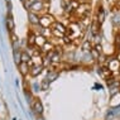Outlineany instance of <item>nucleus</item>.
I'll return each mask as SVG.
<instances>
[{
	"label": "nucleus",
	"mask_w": 120,
	"mask_h": 120,
	"mask_svg": "<svg viewBox=\"0 0 120 120\" xmlns=\"http://www.w3.org/2000/svg\"><path fill=\"white\" fill-rule=\"evenodd\" d=\"M97 22H99L100 24L104 23V20H105V10H104L102 8L99 9V11H97Z\"/></svg>",
	"instance_id": "13"
},
{
	"label": "nucleus",
	"mask_w": 120,
	"mask_h": 120,
	"mask_svg": "<svg viewBox=\"0 0 120 120\" xmlns=\"http://www.w3.org/2000/svg\"><path fill=\"white\" fill-rule=\"evenodd\" d=\"M41 49H42V52H44V53H49V52H52L54 48H53V46H52L51 43H48V42H47V43L44 44V46L42 47Z\"/></svg>",
	"instance_id": "17"
},
{
	"label": "nucleus",
	"mask_w": 120,
	"mask_h": 120,
	"mask_svg": "<svg viewBox=\"0 0 120 120\" xmlns=\"http://www.w3.org/2000/svg\"><path fill=\"white\" fill-rule=\"evenodd\" d=\"M43 8H44V4H43V1H42V0H38V1L33 3V4L29 6L30 11L32 13H35V14H37L38 11H42V10H43Z\"/></svg>",
	"instance_id": "5"
},
{
	"label": "nucleus",
	"mask_w": 120,
	"mask_h": 120,
	"mask_svg": "<svg viewBox=\"0 0 120 120\" xmlns=\"http://www.w3.org/2000/svg\"><path fill=\"white\" fill-rule=\"evenodd\" d=\"M52 33H53L56 37H64V34L67 33V29L63 27L61 23H54L52 25Z\"/></svg>",
	"instance_id": "2"
},
{
	"label": "nucleus",
	"mask_w": 120,
	"mask_h": 120,
	"mask_svg": "<svg viewBox=\"0 0 120 120\" xmlns=\"http://www.w3.org/2000/svg\"><path fill=\"white\" fill-rule=\"evenodd\" d=\"M32 57L29 56L28 52H22V63H30Z\"/></svg>",
	"instance_id": "15"
},
{
	"label": "nucleus",
	"mask_w": 120,
	"mask_h": 120,
	"mask_svg": "<svg viewBox=\"0 0 120 120\" xmlns=\"http://www.w3.org/2000/svg\"><path fill=\"white\" fill-rule=\"evenodd\" d=\"M30 108L33 110V112L37 116L42 115V112H43V105H42L41 100L39 99H33L30 101Z\"/></svg>",
	"instance_id": "1"
},
{
	"label": "nucleus",
	"mask_w": 120,
	"mask_h": 120,
	"mask_svg": "<svg viewBox=\"0 0 120 120\" xmlns=\"http://www.w3.org/2000/svg\"><path fill=\"white\" fill-rule=\"evenodd\" d=\"M108 68L111 71V72H116V71L120 70V61L118 60V58H112V60H109L108 61Z\"/></svg>",
	"instance_id": "4"
},
{
	"label": "nucleus",
	"mask_w": 120,
	"mask_h": 120,
	"mask_svg": "<svg viewBox=\"0 0 120 120\" xmlns=\"http://www.w3.org/2000/svg\"><path fill=\"white\" fill-rule=\"evenodd\" d=\"M37 120H46V119H44L42 115H39V116H37Z\"/></svg>",
	"instance_id": "21"
},
{
	"label": "nucleus",
	"mask_w": 120,
	"mask_h": 120,
	"mask_svg": "<svg viewBox=\"0 0 120 120\" xmlns=\"http://www.w3.org/2000/svg\"><path fill=\"white\" fill-rule=\"evenodd\" d=\"M47 39H46V37H44V35H35V46H38V47H43L44 44L47 43Z\"/></svg>",
	"instance_id": "9"
},
{
	"label": "nucleus",
	"mask_w": 120,
	"mask_h": 120,
	"mask_svg": "<svg viewBox=\"0 0 120 120\" xmlns=\"http://www.w3.org/2000/svg\"><path fill=\"white\" fill-rule=\"evenodd\" d=\"M61 61V54L58 53V52L53 51V53H52V58H51V62L52 63H58Z\"/></svg>",
	"instance_id": "16"
},
{
	"label": "nucleus",
	"mask_w": 120,
	"mask_h": 120,
	"mask_svg": "<svg viewBox=\"0 0 120 120\" xmlns=\"http://www.w3.org/2000/svg\"><path fill=\"white\" fill-rule=\"evenodd\" d=\"M58 77V72L57 71H49V72L47 73V77L46 79L49 81V82H52V81H54Z\"/></svg>",
	"instance_id": "14"
},
{
	"label": "nucleus",
	"mask_w": 120,
	"mask_h": 120,
	"mask_svg": "<svg viewBox=\"0 0 120 120\" xmlns=\"http://www.w3.org/2000/svg\"><path fill=\"white\" fill-rule=\"evenodd\" d=\"M100 54H101V53H100L99 51H96L95 48H92L91 52H90V56L92 57V60H99V58H100Z\"/></svg>",
	"instance_id": "18"
},
{
	"label": "nucleus",
	"mask_w": 120,
	"mask_h": 120,
	"mask_svg": "<svg viewBox=\"0 0 120 120\" xmlns=\"http://www.w3.org/2000/svg\"><path fill=\"white\" fill-rule=\"evenodd\" d=\"M8 28H9V30H10V32L14 30V22H13L11 17L8 18Z\"/></svg>",
	"instance_id": "20"
},
{
	"label": "nucleus",
	"mask_w": 120,
	"mask_h": 120,
	"mask_svg": "<svg viewBox=\"0 0 120 120\" xmlns=\"http://www.w3.org/2000/svg\"><path fill=\"white\" fill-rule=\"evenodd\" d=\"M92 46H91V41L90 39H85L83 41V43H82V49H83V52H91V49H92Z\"/></svg>",
	"instance_id": "11"
},
{
	"label": "nucleus",
	"mask_w": 120,
	"mask_h": 120,
	"mask_svg": "<svg viewBox=\"0 0 120 120\" xmlns=\"http://www.w3.org/2000/svg\"><path fill=\"white\" fill-rule=\"evenodd\" d=\"M111 22L115 27H120V11H115L111 18Z\"/></svg>",
	"instance_id": "12"
},
{
	"label": "nucleus",
	"mask_w": 120,
	"mask_h": 120,
	"mask_svg": "<svg viewBox=\"0 0 120 120\" xmlns=\"http://www.w3.org/2000/svg\"><path fill=\"white\" fill-rule=\"evenodd\" d=\"M54 23H56V22H54V19L52 18V17H49V15H44V17L39 18V24L43 28H49Z\"/></svg>",
	"instance_id": "3"
},
{
	"label": "nucleus",
	"mask_w": 120,
	"mask_h": 120,
	"mask_svg": "<svg viewBox=\"0 0 120 120\" xmlns=\"http://www.w3.org/2000/svg\"><path fill=\"white\" fill-rule=\"evenodd\" d=\"M49 81H48L47 79H44L43 81H42V83H41V90H47L48 89V86H49Z\"/></svg>",
	"instance_id": "19"
},
{
	"label": "nucleus",
	"mask_w": 120,
	"mask_h": 120,
	"mask_svg": "<svg viewBox=\"0 0 120 120\" xmlns=\"http://www.w3.org/2000/svg\"><path fill=\"white\" fill-rule=\"evenodd\" d=\"M18 67H19V72L23 75L24 77L30 73V64L29 63H20Z\"/></svg>",
	"instance_id": "6"
},
{
	"label": "nucleus",
	"mask_w": 120,
	"mask_h": 120,
	"mask_svg": "<svg viewBox=\"0 0 120 120\" xmlns=\"http://www.w3.org/2000/svg\"><path fill=\"white\" fill-rule=\"evenodd\" d=\"M44 68V66L43 64H41V66H30V76H33V77H37L38 75H39L42 72V70Z\"/></svg>",
	"instance_id": "8"
},
{
	"label": "nucleus",
	"mask_w": 120,
	"mask_h": 120,
	"mask_svg": "<svg viewBox=\"0 0 120 120\" xmlns=\"http://www.w3.org/2000/svg\"><path fill=\"white\" fill-rule=\"evenodd\" d=\"M99 75H101L102 79L109 80V79H110V76L112 75V72L108 68V67H101V68H99Z\"/></svg>",
	"instance_id": "7"
},
{
	"label": "nucleus",
	"mask_w": 120,
	"mask_h": 120,
	"mask_svg": "<svg viewBox=\"0 0 120 120\" xmlns=\"http://www.w3.org/2000/svg\"><path fill=\"white\" fill-rule=\"evenodd\" d=\"M28 18H29V22H30L32 24H39V17H38L37 14H35V13H29L28 14Z\"/></svg>",
	"instance_id": "10"
}]
</instances>
